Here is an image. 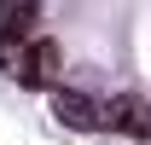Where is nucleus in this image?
Masks as SVG:
<instances>
[{
  "label": "nucleus",
  "instance_id": "nucleus-1",
  "mask_svg": "<svg viewBox=\"0 0 151 145\" xmlns=\"http://www.w3.org/2000/svg\"><path fill=\"white\" fill-rule=\"evenodd\" d=\"M52 110H58V122L64 128H105V105H93L87 93H52Z\"/></svg>",
  "mask_w": 151,
  "mask_h": 145
},
{
  "label": "nucleus",
  "instance_id": "nucleus-3",
  "mask_svg": "<svg viewBox=\"0 0 151 145\" xmlns=\"http://www.w3.org/2000/svg\"><path fill=\"white\" fill-rule=\"evenodd\" d=\"M52 81H58V47H52V41H35L29 81H23V87H52Z\"/></svg>",
  "mask_w": 151,
  "mask_h": 145
},
{
  "label": "nucleus",
  "instance_id": "nucleus-2",
  "mask_svg": "<svg viewBox=\"0 0 151 145\" xmlns=\"http://www.w3.org/2000/svg\"><path fill=\"white\" fill-rule=\"evenodd\" d=\"M105 128L134 134V139H151V105H139V99H111V105H105Z\"/></svg>",
  "mask_w": 151,
  "mask_h": 145
}]
</instances>
